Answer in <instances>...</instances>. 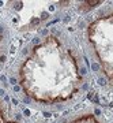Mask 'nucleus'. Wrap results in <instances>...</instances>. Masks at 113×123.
I'll use <instances>...</instances> for the list:
<instances>
[{
	"label": "nucleus",
	"instance_id": "f257e3e1",
	"mask_svg": "<svg viewBox=\"0 0 113 123\" xmlns=\"http://www.w3.org/2000/svg\"><path fill=\"white\" fill-rule=\"evenodd\" d=\"M18 79L26 96L44 104L70 100L80 85L74 52L55 36L31 48L18 68Z\"/></svg>",
	"mask_w": 113,
	"mask_h": 123
},
{
	"label": "nucleus",
	"instance_id": "f03ea898",
	"mask_svg": "<svg viewBox=\"0 0 113 123\" xmlns=\"http://www.w3.org/2000/svg\"><path fill=\"white\" fill-rule=\"evenodd\" d=\"M0 123H23L11 107L0 97Z\"/></svg>",
	"mask_w": 113,
	"mask_h": 123
},
{
	"label": "nucleus",
	"instance_id": "7ed1b4c3",
	"mask_svg": "<svg viewBox=\"0 0 113 123\" xmlns=\"http://www.w3.org/2000/svg\"><path fill=\"white\" fill-rule=\"evenodd\" d=\"M7 49H8V33H7V27L4 26V23L0 21V67L4 63Z\"/></svg>",
	"mask_w": 113,
	"mask_h": 123
}]
</instances>
